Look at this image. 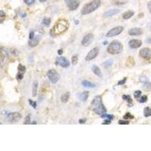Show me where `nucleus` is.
Instances as JSON below:
<instances>
[{"label": "nucleus", "instance_id": "nucleus-8", "mask_svg": "<svg viewBox=\"0 0 151 151\" xmlns=\"http://www.w3.org/2000/svg\"><path fill=\"white\" fill-rule=\"evenodd\" d=\"M66 5L70 11H75L79 6V2L78 0H64Z\"/></svg>", "mask_w": 151, "mask_h": 151}, {"label": "nucleus", "instance_id": "nucleus-6", "mask_svg": "<svg viewBox=\"0 0 151 151\" xmlns=\"http://www.w3.org/2000/svg\"><path fill=\"white\" fill-rule=\"evenodd\" d=\"M47 76H48L49 79L50 80V82L53 84L57 83L60 79L59 73L54 69L49 70V71L47 72Z\"/></svg>", "mask_w": 151, "mask_h": 151}, {"label": "nucleus", "instance_id": "nucleus-29", "mask_svg": "<svg viewBox=\"0 0 151 151\" xmlns=\"http://www.w3.org/2000/svg\"><path fill=\"white\" fill-rule=\"evenodd\" d=\"M139 81L141 83H144L145 84V83H147V82H150V79H149L148 77L145 76H140V78H139Z\"/></svg>", "mask_w": 151, "mask_h": 151}, {"label": "nucleus", "instance_id": "nucleus-48", "mask_svg": "<svg viewBox=\"0 0 151 151\" xmlns=\"http://www.w3.org/2000/svg\"><path fill=\"white\" fill-rule=\"evenodd\" d=\"M147 8H148L149 11L151 13V1L148 2V3H147Z\"/></svg>", "mask_w": 151, "mask_h": 151}, {"label": "nucleus", "instance_id": "nucleus-35", "mask_svg": "<svg viewBox=\"0 0 151 151\" xmlns=\"http://www.w3.org/2000/svg\"><path fill=\"white\" fill-rule=\"evenodd\" d=\"M144 88L146 91H151V82H147L144 84Z\"/></svg>", "mask_w": 151, "mask_h": 151}, {"label": "nucleus", "instance_id": "nucleus-15", "mask_svg": "<svg viewBox=\"0 0 151 151\" xmlns=\"http://www.w3.org/2000/svg\"><path fill=\"white\" fill-rule=\"evenodd\" d=\"M142 45V42L139 39H131L129 42V45L131 49H138L140 48Z\"/></svg>", "mask_w": 151, "mask_h": 151}, {"label": "nucleus", "instance_id": "nucleus-39", "mask_svg": "<svg viewBox=\"0 0 151 151\" xmlns=\"http://www.w3.org/2000/svg\"><path fill=\"white\" fill-rule=\"evenodd\" d=\"M140 95H141V91H140V90H137L134 93V96L135 98H139L140 97Z\"/></svg>", "mask_w": 151, "mask_h": 151}, {"label": "nucleus", "instance_id": "nucleus-5", "mask_svg": "<svg viewBox=\"0 0 151 151\" xmlns=\"http://www.w3.org/2000/svg\"><path fill=\"white\" fill-rule=\"evenodd\" d=\"M22 118V115L18 112L8 113L5 116V120L9 123H15L20 121Z\"/></svg>", "mask_w": 151, "mask_h": 151}, {"label": "nucleus", "instance_id": "nucleus-46", "mask_svg": "<svg viewBox=\"0 0 151 151\" xmlns=\"http://www.w3.org/2000/svg\"><path fill=\"white\" fill-rule=\"evenodd\" d=\"M86 122V118H84V119H81L79 120V122L80 124H84Z\"/></svg>", "mask_w": 151, "mask_h": 151}, {"label": "nucleus", "instance_id": "nucleus-31", "mask_svg": "<svg viewBox=\"0 0 151 151\" xmlns=\"http://www.w3.org/2000/svg\"><path fill=\"white\" fill-rule=\"evenodd\" d=\"M31 115L30 114H29V115H27V116H26V118H25V120H24V122H23V123H24L25 125H29V124H30L31 123Z\"/></svg>", "mask_w": 151, "mask_h": 151}, {"label": "nucleus", "instance_id": "nucleus-47", "mask_svg": "<svg viewBox=\"0 0 151 151\" xmlns=\"http://www.w3.org/2000/svg\"><path fill=\"white\" fill-rule=\"evenodd\" d=\"M5 16V12L2 10H1L0 11V17H4Z\"/></svg>", "mask_w": 151, "mask_h": 151}, {"label": "nucleus", "instance_id": "nucleus-24", "mask_svg": "<svg viewBox=\"0 0 151 151\" xmlns=\"http://www.w3.org/2000/svg\"><path fill=\"white\" fill-rule=\"evenodd\" d=\"M112 3L114 5H122L127 3V0H113Z\"/></svg>", "mask_w": 151, "mask_h": 151}, {"label": "nucleus", "instance_id": "nucleus-22", "mask_svg": "<svg viewBox=\"0 0 151 151\" xmlns=\"http://www.w3.org/2000/svg\"><path fill=\"white\" fill-rule=\"evenodd\" d=\"M69 97H70V92H66L61 95L60 101L63 103H67L69 100Z\"/></svg>", "mask_w": 151, "mask_h": 151}, {"label": "nucleus", "instance_id": "nucleus-33", "mask_svg": "<svg viewBox=\"0 0 151 151\" xmlns=\"http://www.w3.org/2000/svg\"><path fill=\"white\" fill-rule=\"evenodd\" d=\"M123 118L125 119H134V116L133 115H131L130 113H126L124 115V116H123Z\"/></svg>", "mask_w": 151, "mask_h": 151}, {"label": "nucleus", "instance_id": "nucleus-30", "mask_svg": "<svg viewBox=\"0 0 151 151\" xmlns=\"http://www.w3.org/2000/svg\"><path fill=\"white\" fill-rule=\"evenodd\" d=\"M101 117L103 118V119H110V120H113V118H114V116L111 115V114H107V113H103V114L101 115Z\"/></svg>", "mask_w": 151, "mask_h": 151}, {"label": "nucleus", "instance_id": "nucleus-28", "mask_svg": "<svg viewBox=\"0 0 151 151\" xmlns=\"http://www.w3.org/2000/svg\"><path fill=\"white\" fill-rule=\"evenodd\" d=\"M51 23V19L49 17H44L42 19V24L44 25L45 27H49Z\"/></svg>", "mask_w": 151, "mask_h": 151}, {"label": "nucleus", "instance_id": "nucleus-26", "mask_svg": "<svg viewBox=\"0 0 151 151\" xmlns=\"http://www.w3.org/2000/svg\"><path fill=\"white\" fill-rule=\"evenodd\" d=\"M38 82L35 81L33 82V85H32V96L36 97V94H37V90H38Z\"/></svg>", "mask_w": 151, "mask_h": 151}, {"label": "nucleus", "instance_id": "nucleus-25", "mask_svg": "<svg viewBox=\"0 0 151 151\" xmlns=\"http://www.w3.org/2000/svg\"><path fill=\"white\" fill-rule=\"evenodd\" d=\"M113 59H108L106 61H104V63H103V67L107 69V68L110 67L113 65Z\"/></svg>", "mask_w": 151, "mask_h": 151}, {"label": "nucleus", "instance_id": "nucleus-32", "mask_svg": "<svg viewBox=\"0 0 151 151\" xmlns=\"http://www.w3.org/2000/svg\"><path fill=\"white\" fill-rule=\"evenodd\" d=\"M78 62V55L77 54H74L72 57V64L73 65H76Z\"/></svg>", "mask_w": 151, "mask_h": 151}, {"label": "nucleus", "instance_id": "nucleus-43", "mask_svg": "<svg viewBox=\"0 0 151 151\" xmlns=\"http://www.w3.org/2000/svg\"><path fill=\"white\" fill-rule=\"evenodd\" d=\"M23 78V73H17V80H21Z\"/></svg>", "mask_w": 151, "mask_h": 151}, {"label": "nucleus", "instance_id": "nucleus-41", "mask_svg": "<svg viewBox=\"0 0 151 151\" xmlns=\"http://www.w3.org/2000/svg\"><path fill=\"white\" fill-rule=\"evenodd\" d=\"M29 103L34 108V109H36V106H37V103H36V101H32V100H30V99H29Z\"/></svg>", "mask_w": 151, "mask_h": 151}, {"label": "nucleus", "instance_id": "nucleus-17", "mask_svg": "<svg viewBox=\"0 0 151 151\" xmlns=\"http://www.w3.org/2000/svg\"><path fill=\"white\" fill-rule=\"evenodd\" d=\"M120 12V10L119 9H116V8H113V9H110V10L107 11L104 15H103V16H104V17H113L114 16L116 15H117V14H119Z\"/></svg>", "mask_w": 151, "mask_h": 151}, {"label": "nucleus", "instance_id": "nucleus-50", "mask_svg": "<svg viewBox=\"0 0 151 151\" xmlns=\"http://www.w3.org/2000/svg\"><path fill=\"white\" fill-rule=\"evenodd\" d=\"M58 54L59 55H60V54H63V50L62 49H60V50H58Z\"/></svg>", "mask_w": 151, "mask_h": 151}, {"label": "nucleus", "instance_id": "nucleus-37", "mask_svg": "<svg viewBox=\"0 0 151 151\" xmlns=\"http://www.w3.org/2000/svg\"><path fill=\"white\" fill-rule=\"evenodd\" d=\"M122 99L125 101H129V103H131V96L130 95H126V94H123L122 95Z\"/></svg>", "mask_w": 151, "mask_h": 151}, {"label": "nucleus", "instance_id": "nucleus-45", "mask_svg": "<svg viewBox=\"0 0 151 151\" xmlns=\"http://www.w3.org/2000/svg\"><path fill=\"white\" fill-rule=\"evenodd\" d=\"M110 123H111V120L107 119H105L102 124H103V125H109V124H110Z\"/></svg>", "mask_w": 151, "mask_h": 151}, {"label": "nucleus", "instance_id": "nucleus-12", "mask_svg": "<svg viewBox=\"0 0 151 151\" xmlns=\"http://www.w3.org/2000/svg\"><path fill=\"white\" fill-rule=\"evenodd\" d=\"M140 56L145 60H150L151 58V50L149 48H143L140 51Z\"/></svg>", "mask_w": 151, "mask_h": 151}, {"label": "nucleus", "instance_id": "nucleus-40", "mask_svg": "<svg viewBox=\"0 0 151 151\" xmlns=\"http://www.w3.org/2000/svg\"><path fill=\"white\" fill-rule=\"evenodd\" d=\"M118 123H119V125H129V122L128 120H119V122H118Z\"/></svg>", "mask_w": 151, "mask_h": 151}, {"label": "nucleus", "instance_id": "nucleus-14", "mask_svg": "<svg viewBox=\"0 0 151 151\" xmlns=\"http://www.w3.org/2000/svg\"><path fill=\"white\" fill-rule=\"evenodd\" d=\"M41 39H42V37L39 35L35 36L33 39L29 40V42H28V45H29L30 48H34V47L38 45V44L39 43V42L41 41Z\"/></svg>", "mask_w": 151, "mask_h": 151}, {"label": "nucleus", "instance_id": "nucleus-16", "mask_svg": "<svg viewBox=\"0 0 151 151\" xmlns=\"http://www.w3.org/2000/svg\"><path fill=\"white\" fill-rule=\"evenodd\" d=\"M143 33V30L139 27L131 28L129 30V34L130 36H140Z\"/></svg>", "mask_w": 151, "mask_h": 151}, {"label": "nucleus", "instance_id": "nucleus-53", "mask_svg": "<svg viewBox=\"0 0 151 151\" xmlns=\"http://www.w3.org/2000/svg\"><path fill=\"white\" fill-rule=\"evenodd\" d=\"M107 42L105 41V42H103V45H107Z\"/></svg>", "mask_w": 151, "mask_h": 151}, {"label": "nucleus", "instance_id": "nucleus-52", "mask_svg": "<svg viewBox=\"0 0 151 151\" xmlns=\"http://www.w3.org/2000/svg\"><path fill=\"white\" fill-rule=\"evenodd\" d=\"M32 124H33V125H36V121H33V122H32Z\"/></svg>", "mask_w": 151, "mask_h": 151}, {"label": "nucleus", "instance_id": "nucleus-36", "mask_svg": "<svg viewBox=\"0 0 151 151\" xmlns=\"http://www.w3.org/2000/svg\"><path fill=\"white\" fill-rule=\"evenodd\" d=\"M147 101V95H143L142 97H141L139 100H138V102L140 103H145Z\"/></svg>", "mask_w": 151, "mask_h": 151}, {"label": "nucleus", "instance_id": "nucleus-9", "mask_svg": "<svg viewBox=\"0 0 151 151\" xmlns=\"http://www.w3.org/2000/svg\"><path fill=\"white\" fill-rule=\"evenodd\" d=\"M55 65H58L60 67H64V68H67L70 67V62L66 58H64V57H59V58H57V59H56Z\"/></svg>", "mask_w": 151, "mask_h": 151}, {"label": "nucleus", "instance_id": "nucleus-3", "mask_svg": "<svg viewBox=\"0 0 151 151\" xmlns=\"http://www.w3.org/2000/svg\"><path fill=\"white\" fill-rule=\"evenodd\" d=\"M101 4V0H92V2L85 5L83 6L81 11V14L82 15H87L88 14L94 11L96 9H97L100 7Z\"/></svg>", "mask_w": 151, "mask_h": 151}, {"label": "nucleus", "instance_id": "nucleus-38", "mask_svg": "<svg viewBox=\"0 0 151 151\" xmlns=\"http://www.w3.org/2000/svg\"><path fill=\"white\" fill-rule=\"evenodd\" d=\"M18 70L23 73L26 72V67H25V66L22 65V64H19L18 65Z\"/></svg>", "mask_w": 151, "mask_h": 151}, {"label": "nucleus", "instance_id": "nucleus-51", "mask_svg": "<svg viewBox=\"0 0 151 151\" xmlns=\"http://www.w3.org/2000/svg\"><path fill=\"white\" fill-rule=\"evenodd\" d=\"M47 1V0H39L40 2H45Z\"/></svg>", "mask_w": 151, "mask_h": 151}, {"label": "nucleus", "instance_id": "nucleus-7", "mask_svg": "<svg viewBox=\"0 0 151 151\" xmlns=\"http://www.w3.org/2000/svg\"><path fill=\"white\" fill-rule=\"evenodd\" d=\"M124 30V27L122 26H119V27H116L114 28H113L110 30H109L107 32V33L106 34L107 37H113L119 35L121 32Z\"/></svg>", "mask_w": 151, "mask_h": 151}, {"label": "nucleus", "instance_id": "nucleus-42", "mask_svg": "<svg viewBox=\"0 0 151 151\" xmlns=\"http://www.w3.org/2000/svg\"><path fill=\"white\" fill-rule=\"evenodd\" d=\"M126 81H127V78L125 77L123 79H122V80H120V81L118 82V85H119V86H122V85H124V84L125 83Z\"/></svg>", "mask_w": 151, "mask_h": 151}, {"label": "nucleus", "instance_id": "nucleus-13", "mask_svg": "<svg viewBox=\"0 0 151 151\" xmlns=\"http://www.w3.org/2000/svg\"><path fill=\"white\" fill-rule=\"evenodd\" d=\"M93 38H94V36H93L92 33H88L87 35H86L83 37V39L82 40V45L88 46L92 43V42L93 40Z\"/></svg>", "mask_w": 151, "mask_h": 151}, {"label": "nucleus", "instance_id": "nucleus-11", "mask_svg": "<svg viewBox=\"0 0 151 151\" xmlns=\"http://www.w3.org/2000/svg\"><path fill=\"white\" fill-rule=\"evenodd\" d=\"M99 53V49L95 47V48L92 49L88 53V54L86 57V60L87 61H90L93 59H94L96 58V57L98 55Z\"/></svg>", "mask_w": 151, "mask_h": 151}, {"label": "nucleus", "instance_id": "nucleus-49", "mask_svg": "<svg viewBox=\"0 0 151 151\" xmlns=\"http://www.w3.org/2000/svg\"><path fill=\"white\" fill-rule=\"evenodd\" d=\"M20 16L21 17H27V14L26 13H24V12H21L20 13Z\"/></svg>", "mask_w": 151, "mask_h": 151}, {"label": "nucleus", "instance_id": "nucleus-2", "mask_svg": "<svg viewBox=\"0 0 151 151\" xmlns=\"http://www.w3.org/2000/svg\"><path fill=\"white\" fill-rule=\"evenodd\" d=\"M68 27L69 23L67 22V21H66L65 19H60L54 24V27L51 31L53 32L54 35H58L67 31L68 30Z\"/></svg>", "mask_w": 151, "mask_h": 151}, {"label": "nucleus", "instance_id": "nucleus-4", "mask_svg": "<svg viewBox=\"0 0 151 151\" xmlns=\"http://www.w3.org/2000/svg\"><path fill=\"white\" fill-rule=\"evenodd\" d=\"M122 50H123V46H122V43L119 41L114 40L110 44L108 45L107 51V52L110 54H117L121 53Z\"/></svg>", "mask_w": 151, "mask_h": 151}, {"label": "nucleus", "instance_id": "nucleus-27", "mask_svg": "<svg viewBox=\"0 0 151 151\" xmlns=\"http://www.w3.org/2000/svg\"><path fill=\"white\" fill-rule=\"evenodd\" d=\"M144 116L145 117H149L151 116V108L149 107H145L144 109Z\"/></svg>", "mask_w": 151, "mask_h": 151}, {"label": "nucleus", "instance_id": "nucleus-44", "mask_svg": "<svg viewBox=\"0 0 151 151\" xmlns=\"http://www.w3.org/2000/svg\"><path fill=\"white\" fill-rule=\"evenodd\" d=\"M34 37H35V32H34V31H30V36H29V39H33Z\"/></svg>", "mask_w": 151, "mask_h": 151}, {"label": "nucleus", "instance_id": "nucleus-20", "mask_svg": "<svg viewBox=\"0 0 151 151\" xmlns=\"http://www.w3.org/2000/svg\"><path fill=\"white\" fill-rule=\"evenodd\" d=\"M135 15V12L133 11H127L125 13H123V15H122V18L124 19V20H129L130 19L132 16Z\"/></svg>", "mask_w": 151, "mask_h": 151}, {"label": "nucleus", "instance_id": "nucleus-10", "mask_svg": "<svg viewBox=\"0 0 151 151\" xmlns=\"http://www.w3.org/2000/svg\"><path fill=\"white\" fill-rule=\"evenodd\" d=\"M8 58V51L4 48H0V66H3Z\"/></svg>", "mask_w": 151, "mask_h": 151}, {"label": "nucleus", "instance_id": "nucleus-18", "mask_svg": "<svg viewBox=\"0 0 151 151\" xmlns=\"http://www.w3.org/2000/svg\"><path fill=\"white\" fill-rule=\"evenodd\" d=\"M88 95H89V92L88 91H85L82 93L79 94V95H78V97H79V99L81 101L85 102V101H87V99L88 97Z\"/></svg>", "mask_w": 151, "mask_h": 151}, {"label": "nucleus", "instance_id": "nucleus-21", "mask_svg": "<svg viewBox=\"0 0 151 151\" xmlns=\"http://www.w3.org/2000/svg\"><path fill=\"white\" fill-rule=\"evenodd\" d=\"M82 85L86 88H93L96 87V85L94 83H92L89 81H87V80H83L82 82Z\"/></svg>", "mask_w": 151, "mask_h": 151}, {"label": "nucleus", "instance_id": "nucleus-34", "mask_svg": "<svg viewBox=\"0 0 151 151\" xmlns=\"http://www.w3.org/2000/svg\"><path fill=\"white\" fill-rule=\"evenodd\" d=\"M24 1V3L28 6H32V5L35 3L36 0H23Z\"/></svg>", "mask_w": 151, "mask_h": 151}, {"label": "nucleus", "instance_id": "nucleus-19", "mask_svg": "<svg viewBox=\"0 0 151 151\" xmlns=\"http://www.w3.org/2000/svg\"><path fill=\"white\" fill-rule=\"evenodd\" d=\"M92 70L93 73L95 74L96 76H97L99 77H102V73H101V70H100V68H99L96 65H93L92 67Z\"/></svg>", "mask_w": 151, "mask_h": 151}, {"label": "nucleus", "instance_id": "nucleus-23", "mask_svg": "<svg viewBox=\"0 0 151 151\" xmlns=\"http://www.w3.org/2000/svg\"><path fill=\"white\" fill-rule=\"evenodd\" d=\"M135 65V60H134V58H132L131 56L129 57L128 59H127V61H126V66L129 67H133V66Z\"/></svg>", "mask_w": 151, "mask_h": 151}, {"label": "nucleus", "instance_id": "nucleus-1", "mask_svg": "<svg viewBox=\"0 0 151 151\" xmlns=\"http://www.w3.org/2000/svg\"><path fill=\"white\" fill-rule=\"evenodd\" d=\"M91 107L92 110L98 115H102L107 112V109L102 102V97L101 95H97L94 97L91 103Z\"/></svg>", "mask_w": 151, "mask_h": 151}]
</instances>
